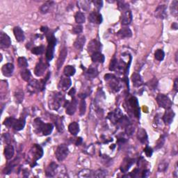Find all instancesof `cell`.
<instances>
[{"label":"cell","mask_w":178,"mask_h":178,"mask_svg":"<svg viewBox=\"0 0 178 178\" xmlns=\"http://www.w3.org/2000/svg\"><path fill=\"white\" fill-rule=\"evenodd\" d=\"M48 41V46L46 51V59L48 61H51L54 57V48L56 44V38L53 35V33L47 35Z\"/></svg>","instance_id":"6da1fadb"},{"label":"cell","mask_w":178,"mask_h":178,"mask_svg":"<svg viewBox=\"0 0 178 178\" xmlns=\"http://www.w3.org/2000/svg\"><path fill=\"white\" fill-rule=\"evenodd\" d=\"M69 153L68 148L65 144H61L57 147L56 152H55V155L57 160L59 161H64V159L67 157Z\"/></svg>","instance_id":"7a4b0ae2"},{"label":"cell","mask_w":178,"mask_h":178,"mask_svg":"<svg viewBox=\"0 0 178 178\" xmlns=\"http://www.w3.org/2000/svg\"><path fill=\"white\" fill-rule=\"evenodd\" d=\"M157 102L159 106L162 108L168 109H170L172 106V102L168 96L164 94H159L157 96Z\"/></svg>","instance_id":"3957f363"},{"label":"cell","mask_w":178,"mask_h":178,"mask_svg":"<svg viewBox=\"0 0 178 178\" xmlns=\"http://www.w3.org/2000/svg\"><path fill=\"white\" fill-rule=\"evenodd\" d=\"M104 79L108 82L109 86L112 90H114L115 91H118L120 90V82L114 75L106 74L104 76Z\"/></svg>","instance_id":"277c9868"},{"label":"cell","mask_w":178,"mask_h":178,"mask_svg":"<svg viewBox=\"0 0 178 178\" xmlns=\"http://www.w3.org/2000/svg\"><path fill=\"white\" fill-rule=\"evenodd\" d=\"M64 99V96L61 93H56L53 95L51 99V103L49 107H52L54 110H57L60 108L61 104Z\"/></svg>","instance_id":"5b68a950"},{"label":"cell","mask_w":178,"mask_h":178,"mask_svg":"<svg viewBox=\"0 0 178 178\" xmlns=\"http://www.w3.org/2000/svg\"><path fill=\"white\" fill-rule=\"evenodd\" d=\"M49 66V65L46 61H44L43 60V59H41L39 62L37 64V65H36L35 70H34V73L35 75L37 76V77H41L42 75H43V74L45 72V70L48 68V67Z\"/></svg>","instance_id":"8992f818"},{"label":"cell","mask_w":178,"mask_h":178,"mask_svg":"<svg viewBox=\"0 0 178 178\" xmlns=\"http://www.w3.org/2000/svg\"><path fill=\"white\" fill-rule=\"evenodd\" d=\"M31 155L32 156L33 161H36L40 159L43 155V150L38 144H34L30 151Z\"/></svg>","instance_id":"52a82bcc"},{"label":"cell","mask_w":178,"mask_h":178,"mask_svg":"<svg viewBox=\"0 0 178 178\" xmlns=\"http://www.w3.org/2000/svg\"><path fill=\"white\" fill-rule=\"evenodd\" d=\"M64 106H66V114L72 116L75 113L77 106V99L73 98L72 100L69 103L68 101L65 102Z\"/></svg>","instance_id":"ba28073f"},{"label":"cell","mask_w":178,"mask_h":178,"mask_svg":"<svg viewBox=\"0 0 178 178\" xmlns=\"http://www.w3.org/2000/svg\"><path fill=\"white\" fill-rule=\"evenodd\" d=\"M123 115L120 109H116L114 111H112L108 115V118L110 120L113 124H116L118 122L119 120L122 118Z\"/></svg>","instance_id":"9c48e42d"},{"label":"cell","mask_w":178,"mask_h":178,"mask_svg":"<svg viewBox=\"0 0 178 178\" xmlns=\"http://www.w3.org/2000/svg\"><path fill=\"white\" fill-rule=\"evenodd\" d=\"M129 104L131 108L132 109L134 116L138 118L140 116V109L139 106H138V102L137 98H135V97H132L129 99Z\"/></svg>","instance_id":"30bf717a"},{"label":"cell","mask_w":178,"mask_h":178,"mask_svg":"<svg viewBox=\"0 0 178 178\" xmlns=\"http://www.w3.org/2000/svg\"><path fill=\"white\" fill-rule=\"evenodd\" d=\"M101 47L102 44L100 43V42L94 39V40L91 41L90 42V43L88 44V52L91 54H93V53H95V52H99V50L101 49Z\"/></svg>","instance_id":"8fae6325"},{"label":"cell","mask_w":178,"mask_h":178,"mask_svg":"<svg viewBox=\"0 0 178 178\" xmlns=\"http://www.w3.org/2000/svg\"><path fill=\"white\" fill-rule=\"evenodd\" d=\"M88 20L89 22L93 24L99 25L103 22V19L102 15L98 11H93L89 15Z\"/></svg>","instance_id":"7c38bea8"},{"label":"cell","mask_w":178,"mask_h":178,"mask_svg":"<svg viewBox=\"0 0 178 178\" xmlns=\"http://www.w3.org/2000/svg\"><path fill=\"white\" fill-rule=\"evenodd\" d=\"M11 44V41L9 36L4 32L0 33V46L1 48H8Z\"/></svg>","instance_id":"4fadbf2b"},{"label":"cell","mask_w":178,"mask_h":178,"mask_svg":"<svg viewBox=\"0 0 178 178\" xmlns=\"http://www.w3.org/2000/svg\"><path fill=\"white\" fill-rule=\"evenodd\" d=\"M175 116V112L171 108L166 109V112L163 116V120L166 125H171L174 120V117Z\"/></svg>","instance_id":"5bb4252c"},{"label":"cell","mask_w":178,"mask_h":178,"mask_svg":"<svg viewBox=\"0 0 178 178\" xmlns=\"http://www.w3.org/2000/svg\"><path fill=\"white\" fill-rule=\"evenodd\" d=\"M72 84V81L68 77H62L59 83V88L64 91H67Z\"/></svg>","instance_id":"9a60e30c"},{"label":"cell","mask_w":178,"mask_h":178,"mask_svg":"<svg viewBox=\"0 0 178 178\" xmlns=\"http://www.w3.org/2000/svg\"><path fill=\"white\" fill-rule=\"evenodd\" d=\"M132 14L130 9L122 12V16H121L122 25H128L132 22Z\"/></svg>","instance_id":"2e32d148"},{"label":"cell","mask_w":178,"mask_h":178,"mask_svg":"<svg viewBox=\"0 0 178 178\" xmlns=\"http://www.w3.org/2000/svg\"><path fill=\"white\" fill-rule=\"evenodd\" d=\"M155 17L159 19H165L167 17L166 6V5H159L155 10Z\"/></svg>","instance_id":"e0dca14e"},{"label":"cell","mask_w":178,"mask_h":178,"mask_svg":"<svg viewBox=\"0 0 178 178\" xmlns=\"http://www.w3.org/2000/svg\"><path fill=\"white\" fill-rule=\"evenodd\" d=\"M67 54H68L67 48H63L61 52H60L59 59L58 60H57V62H56V66H57V69L58 70L61 68V67L62 66L63 64H64L65 60V59H66Z\"/></svg>","instance_id":"ac0fdd59"},{"label":"cell","mask_w":178,"mask_h":178,"mask_svg":"<svg viewBox=\"0 0 178 178\" xmlns=\"http://www.w3.org/2000/svg\"><path fill=\"white\" fill-rule=\"evenodd\" d=\"M14 71V65L12 64H6L3 65L2 68V72L5 77H10Z\"/></svg>","instance_id":"d6986e66"},{"label":"cell","mask_w":178,"mask_h":178,"mask_svg":"<svg viewBox=\"0 0 178 178\" xmlns=\"http://www.w3.org/2000/svg\"><path fill=\"white\" fill-rule=\"evenodd\" d=\"M134 159L130 158L125 159L124 161H122L121 166H120V171L122 172H126L134 164Z\"/></svg>","instance_id":"ffe728a7"},{"label":"cell","mask_w":178,"mask_h":178,"mask_svg":"<svg viewBox=\"0 0 178 178\" xmlns=\"http://www.w3.org/2000/svg\"><path fill=\"white\" fill-rule=\"evenodd\" d=\"M117 36L121 39L130 38L132 36V32L130 28L124 27L118 31Z\"/></svg>","instance_id":"44dd1931"},{"label":"cell","mask_w":178,"mask_h":178,"mask_svg":"<svg viewBox=\"0 0 178 178\" xmlns=\"http://www.w3.org/2000/svg\"><path fill=\"white\" fill-rule=\"evenodd\" d=\"M132 83H133V86H135V87H139V86H142L143 82L142 78H141V76L138 74L137 72H134L133 73L132 75Z\"/></svg>","instance_id":"7402d4cb"},{"label":"cell","mask_w":178,"mask_h":178,"mask_svg":"<svg viewBox=\"0 0 178 178\" xmlns=\"http://www.w3.org/2000/svg\"><path fill=\"white\" fill-rule=\"evenodd\" d=\"M14 36L16 40L18 42H22L25 41V36L24 34V32L22 30L20 27H15L14 29Z\"/></svg>","instance_id":"603a6c76"},{"label":"cell","mask_w":178,"mask_h":178,"mask_svg":"<svg viewBox=\"0 0 178 178\" xmlns=\"http://www.w3.org/2000/svg\"><path fill=\"white\" fill-rule=\"evenodd\" d=\"M86 43V38L84 36H79L78 38L76 39V41L74 43L75 48L77 49L82 51V49L84 46V44Z\"/></svg>","instance_id":"cb8c5ba5"},{"label":"cell","mask_w":178,"mask_h":178,"mask_svg":"<svg viewBox=\"0 0 178 178\" xmlns=\"http://www.w3.org/2000/svg\"><path fill=\"white\" fill-rule=\"evenodd\" d=\"M58 168V165L55 162H52V163L47 167L46 168V175L48 177H53L55 175L56 170Z\"/></svg>","instance_id":"d4e9b609"},{"label":"cell","mask_w":178,"mask_h":178,"mask_svg":"<svg viewBox=\"0 0 178 178\" xmlns=\"http://www.w3.org/2000/svg\"><path fill=\"white\" fill-rule=\"evenodd\" d=\"M14 153L15 150L14 146L12 145H7L4 149V156L6 159L8 160L12 159L13 157L14 156Z\"/></svg>","instance_id":"484cf974"},{"label":"cell","mask_w":178,"mask_h":178,"mask_svg":"<svg viewBox=\"0 0 178 178\" xmlns=\"http://www.w3.org/2000/svg\"><path fill=\"white\" fill-rule=\"evenodd\" d=\"M91 59H92V61L94 63H101V64H103L105 58H104V56L100 52H98L91 54Z\"/></svg>","instance_id":"4316f807"},{"label":"cell","mask_w":178,"mask_h":178,"mask_svg":"<svg viewBox=\"0 0 178 178\" xmlns=\"http://www.w3.org/2000/svg\"><path fill=\"white\" fill-rule=\"evenodd\" d=\"M137 137L138 139L139 140L141 143H145L148 142V135L146 133L145 130H144L142 128H140L138 130L137 133Z\"/></svg>","instance_id":"83f0119b"},{"label":"cell","mask_w":178,"mask_h":178,"mask_svg":"<svg viewBox=\"0 0 178 178\" xmlns=\"http://www.w3.org/2000/svg\"><path fill=\"white\" fill-rule=\"evenodd\" d=\"M54 129V126L52 123H45L43 125L41 130V133H43L44 136H48L52 132Z\"/></svg>","instance_id":"f1b7e54d"},{"label":"cell","mask_w":178,"mask_h":178,"mask_svg":"<svg viewBox=\"0 0 178 178\" xmlns=\"http://www.w3.org/2000/svg\"><path fill=\"white\" fill-rule=\"evenodd\" d=\"M98 75V71L97 70L96 68H93L91 67L89 68L88 70L86 72V77L88 78V79H92L95 78Z\"/></svg>","instance_id":"f546056e"},{"label":"cell","mask_w":178,"mask_h":178,"mask_svg":"<svg viewBox=\"0 0 178 178\" xmlns=\"http://www.w3.org/2000/svg\"><path fill=\"white\" fill-rule=\"evenodd\" d=\"M25 126V120L24 118H20L16 119L13 128L16 131H20L24 129Z\"/></svg>","instance_id":"4dcf8cb0"},{"label":"cell","mask_w":178,"mask_h":178,"mask_svg":"<svg viewBox=\"0 0 178 178\" xmlns=\"http://www.w3.org/2000/svg\"><path fill=\"white\" fill-rule=\"evenodd\" d=\"M68 130L70 134L72 135L76 136L79 132V125L77 122H73L70 123L68 126Z\"/></svg>","instance_id":"1f68e13d"},{"label":"cell","mask_w":178,"mask_h":178,"mask_svg":"<svg viewBox=\"0 0 178 178\" xmlns=\"http://www.w3.org/2000/svg\"><path fill=\"white\" fill-rule=\"evenodd\" d=\"M52 119H53V121L54 122V124L56 125L57 130H59V132H62L64 131V124H63L62 119L57 116H54Z\"/></svg>","instance_id":"d6a6232c"},{"label":"cell","mask_w":178,"mask_h":178,"mask_svg":"<svg viewBox=\"0 0 178 178\" xmlns=\"http://www.w3.org/2000/svg\"><path fill=\"white\" fill-rule=\"evenodd\" d=\"M54 4L53 2H46L40 7V12L43 14H46L49 11L52 4Z\"/></svg>","instance_id":"836d02e7"},{"label":"cell","mask_w":178,"mask_h":178,"mask_svg":"<svg viewBox=\"0 0 178 178\" xmlns=\"http://www.w3.org/2000/svg\"><path fill=\"white\" fill-rule=\"evenodd\" d=\"M64 75L66 76V77H72V76L74 75L76 72L75 68L73 66V65H67V66L65 67V68L64 70Z\"/></svg>","instance_id":"e575fe53"},{"label":"cell","mask_w":178,"mask_h":178,"mask_svg":"<svg viewBox=\"0 0 178 178\" xmlns=\"http://www.w3.org/2000/svg\"><path fill=\"white\" fill-rule=\"evenodd\" d=\"M75 21L77 24H83V23L85 22L86 17L85 15L83 14L82 12H77V14H75Z\"/></svg>","instance_id":"d590c367"},{"label":"cell","mask_w":178,"mask_h":178,"mask_svg":"<svg viewBox=\"0 0 178 178\" xmlns=\"http://www.w3.org/2000/svg\"><path fill=\"white\" fill-rule=\"evenodd\" d=\"M178 1L177 0H175L171 3V7H170V10H171V13L172 15H174L175 17L177 16L178 14Z\"/></svg>","instance_id":"8d00e7d4"},{"label":"cell","mask_w":178,"mask_h":178,"mask_svg":"<svg viewBox=\"0 0 178 178\" xmlns=\"http://www.w3.org/2000/svg\"><path fill=\"white\" fill-rule=\"evenodd\" d=\"M44 125L43 122L40 118H36L34 120V122H33V125H34L35 130L37 133H41L42 127H43V125Z\"/></svg>","instance_id":"74e56055"},{"label":"cell","mask_w":178,"mask_h":178,"mask_svg":"<svg viewBox=\"0 0 178 178\" xmlns=\"http://www.w3.org/2000/svg\"><path fill=\"white\" fill-rule=\"evenodd\" d=\"M15 120H16V119H15V118L9 117V118H7L6 119H5L4 124L5 126H6L7 127L11 128V127H14Z\"/></svg>","instance_id":"f35d334b"},{"label":"cell","mask_w":178,"mask_h":178,"mask_svg":"<svg viewBox=\"0 0 178 178\" xmlns=\"http://www.w3.org/2000/svg\"><path fill=\"white\" fill-rule=\"evenodd\" d=\"M24 99V93L22 91H18L15 93V99L17 103L20 104L23 101Z\"/></svg>","instance_id":"ab89813d"},{"label":"cell","mask_w":178,"mask_h":178,"mask_svg":"<svg viewBox=\"0 0 178 178\" xmlns=\"http://www.w3.org/2000/svg\"><path fill=\"white\" fill-rule=\"evenodd\" d=\"M20 74H21V77H22L23 80L26 81V82H28V81L30 80L31 74L29 70L27 69L23 70L22 71H21Z\"/></svg>","instance_id":"60d3db41"},{"label":"cell","mask_w":178,"mask_h":178,"mask_svg":"<svg viewBox=\"0 0 178 178\" xmlns=\"http://www.w3.org/2000/svg\"><path fill=\"white\" fill-rule=\"evenodd\" d=\"M18 66L22 68H26L28 67V62L27 60L25 57H19L17 59Z\"/></svg>","instance_id":"b9f144b4"},{"label":"cell","mask_w":178,"mask_h":178,"mask_svg":"<svg viewBox=\"0 0 178 178\" xmlns=\"http://www.w3.org/2000/svg\"><path fill=\"white\" fill-rule=\"evenodd\" d=\"M154 57L159 61H163L165 57V53L162 49H157L154 53Z\"/></svg>","instance_id":"7bdbcfd3"},{"label":"cell","mask_w":178,"mask_h":178,"mask_svg":"<svg viewBox=\"0 0 178 178\" xmlns=\"http://www.w3.org/2000/svg\"><path fill=\"white\" fill-rule=\"evenodd\" d=\"M44 50V46L43 45H41L38 47H36V48H33L32 50H31V52L33 54H36V55H40L43 53V52Z\"/></svg>","instance_id":"ee69618b"},{"label":"cell","mask_w":178,"mask_h":178,"mask_svg":"<svg viewBox=\"0 0 178 178\" xmlns=\"http://www.w3.org/2000/svg\"><path fill=\"white\" fill-rule=\"evenodd\" d=\"M86 104L84 99H82L79 104V114L80 116H83L86 113Z\"/></svg>","instance_id":"f6af8a7d"},{"label":"cell","mask_w":178,"mask_h":178,"mask_svg":"<svg viewBox=\"0 0 178 178\" xmlns=\"http://www.w3.org/2000/svg\"><path fill=\"white\" fill-rule=\"evenodd\" d=\"M118 60L116 59H112L109 65L110 71H115L118 68Z\"/></svg>","instance_id":"bcb514c9"},{"label":"cell","mask_w":178,"mask_h":178,"mask_svg":"<svg viewBox=\"0 0 178 178\" xmlns=\"http://www.w3.org/2000/svg\"><path fill=\"white\" fill-rule=\"evenodd\" d=\"M106 175L105 171H103V170H98L95 172H94L93 176L96 177H104Z\"/></svg>","instance_id":"7dc6e473"},{"label":"cell","mask_w":178,"mask_h":178,"mask_svg":"<svg viewBox=\"0 0 178 178\" xmlns=\"http://www.w3.org/2000/svg\"><path fill=\"white\" fill-rule=\"evenodd\" d=\"M83 31V27L82 25H77L73 28L72 32L74 33V34H79L82 32Z\"/></svg>","instance_id":"c3c4849f"},{"label":"cell","mask_w":178,"mask_h":178,"mask_svg":"<svg viewBox=\"0 0 178 178\" xmlns=\"http://www.w3.org/2000/svg\"><path fill=\"white\" fill-rule=\"evenodd\" d=\"M93 3L95 6L96 9H98V11H99L103 6V2L100 1V0H95V1L93 2Z\"/></svg>","instance_id":"681fc988"},{"label":"cell","mask_w":178,"mask_h":178,"mask_svg":"<svg viewBox=\"0 0 178 178\" xmlns=\"http://www.w3.org/2000/svg\"><path fill=\"white\" fill-rule=\"evenodd\" d=\"M144 152H145L146 156L148 157H150L153 155V149L149 147V146H146V148L144 149Z\"/></svg>","instance_id":"f907efd6"},{"label":"cell","mask_w":178,"mask_h":178,"mask_svg":"<svg viewBox=\"0 0 178 178\" xmlns=\"http://www.w3.org/2000/svg\"><path fill=\"white\" fill-rule=\"evenodd\" d=\"M164 142H165V138H164V137H161L160 139H159V141H158L157 145L156 148H157V149H159V148H161L162 146H163Z\"/></svg>","instance_id":"816d5d0a"},{"label":"cell","mask_w":178,"mask_h":178,"mask_svg":"<svg viewBox=\"0 0 178 178\" xmlns=\"http://www.w3.org/2000/svg\"><path fill=\"white\" fill-rule=\"evenodd\" d=\"M168 168V164L166 163H162L159 166V171H165Z\"/></svg>","instance_id":"f5cc1de1"},{"label":"cell","mask_w":178,"mask_h":178,"mask_svg":"<svg viewBox=\"0 0 178 178\" xmlns=\"http://www.w3.org/2000/svg\"><path fill=\"white\" fill-rule=\"evenodd\" d=\"M150 87L153 88H156L157 86V80L155 78H154V79H152L150 82Z\"/></svg>","instance_id":"db71d44e"},{"label":"cell","mask_w":178,"mask_h":178,"mask_svg":"<svg viewBox=\"0 0 178 178\" xmlns=\"http://www.w3.org/2000/svg\"><path fill=\"white\" fill-rule=\"evenodd\" d=\"M133 131H134V128H132V127L131 126V125H128L126 128V133L128 135H131L132 134V133L133 132Z\"/></svg>","instance_id":"11a10c76"},{"label":"cell","mask_w":178,"mask_h":178,"mask_svg":"<svg viewBox=\"0 0 178 178\" xmlns=\"http://www.w3.org/2000/svg\"><path fill=\"white\" fill-rule=\"evenodd\" d=\"M75 93H76V90H75V88H72L70 89V91L68 92V95L70 96H71L72 97V98H74V96L75 95Z\"/></svg>","instance_id":"9f6ffc18"},{"label":"cell","mask_w":178,"mask_h":178,"mask_svg":"<svg viewBox=\"0 0 178 178\" xmlns=\"http://www.w3.org/2000/svg\"><path fill=\"white\" fill-rule=\"evenodd\" d=\"M150 173V171H148V170H145V171H143L142 172V175H141V177H146L148 175V174Z\"/></svg>","instance_id":"6f0895ef"},{"label":"cell","mask_w":178,"mask_h":178,"mask_svg":"<svg viewBox=\"0 0 178 178\" xmlns=\"http://www.w3.org/2000/svg\"><path fill=\"white\" fill-rule=\"evenodd\" d=\"M174 89L176 91H178V79L176 78L175 79V82H174Z\"/></svg>","instance_id":"680465c9"},{"label":"cell","mask_w":178,"mask_h":178,"mask_svg":"<svg viewBox=\"0 0 178 178\" xmlns=\"http://www.w3.org/2000/svg\"><path fill=\"white\" fill-rule=\"evenodd\" d=\"M82 143V138L81 137H79L77 138V140H76V145H80L81 143Z\"/></svg>","instance_id":"91938a15"},{"label":"cell","mask_w":178,"mask_h":178,"mask_svg":"<svg viewBox=\"0 0 178 178\" xmlns=\"http://www.w3.org/2000/svg\"><path fill=\"white\" fill-rule=\"evenodd\" d=\"M41 31L43 33H47L48 31V27H42L41 29Z\"/></svg>","instance_id":"94428289"},{"label":"cell","mask_w":178,"mask_h":178,"mask_svg":"<svg viewBox=\"0 0 178 178\" xmlns=\"http://www.w3.org/2000/svg\"><path fill=\"white\" fill-rule=\"evenodd\" d=\"M178 28V26H177V22H174L172 23V29H175V30H177Z\"/></svg>","instance_id":"6125c7cd"},{"label":"cell","mask_w":178,"mask_h":178,"mask_svg":"<svg viewBox=\"0 0 178 178\" xmlns=\"http://www.w3.org/2000/svg\"><path fill=\"white\" fill-rule=\"evenodd\" d=\"M177 54H178V52L177 51L176 53H175V61H176V62H177V61H178V60H177V56H178Z\"/></svg>","instance_id":"be15d7a7"}]
</instances>
